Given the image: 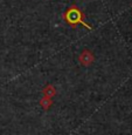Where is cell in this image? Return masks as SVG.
<instances>
[{"label":"cell","mask_w":132,"mask_h":135,"mask_svg":"<svg viewBox=\"0 0 132 135\" xmlns=\"http://www.w3.org/2000/svg\"><path fill=\"white\" fill-rule=\"evenodd\" d=\"M78 59H80V62H81L83 66H89V65H91L92 62H94L95 56L89 49H83L82 53L80 54Z\"/></svg>","instance_id":"cell-2"},{"label":"cell","mask_w":132,"mask_h":135,"mask_svg":"<svg viewBox=\"0 0 132 135\" xmlns=\"http://www.w3.org/2000/svg\"><path fill=\"white\" fill-rule=\"evenodd\" d=\"M63 18H64V20L71 26V27L81 24V25H83L84 27H87L88 30H91V26L84 21V19H83L84 14L82 13V11L76 6V5H72V6L69 7V8L64 12Z\"/></svg>","instance_id":"cell-1"}]
</instances>
